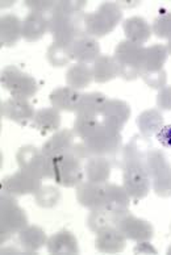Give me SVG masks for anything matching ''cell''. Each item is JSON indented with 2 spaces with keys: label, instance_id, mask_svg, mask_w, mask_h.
<instances>
[{
  "label": "cell",
  "instance_id": "cell-1",
  "mask_svg": "<svg viewBox=\"0 0 171 255\" xmlns=\"http://www.w3.org/2000/svg\"><path fill=\"white\" fill-rule=\"evenodd\" d=\"M153 149L152 141L144 135H135L121 149L119 167L123 168V187L131 199L139 201L149 195L152 180L148 172V154Z\"/></svg>",
  "mask_w": 171,
  "mask_h": 255
},
{
  "label": "cell",
  "instance_id": "cell-2",
  "mask_svg": "<svg viewBox=\"0 0 171 255\" xmlns=\"http://www.w3.org/2000/svg\"><path fill=\"white\" fill-rule=\"evenodd\" d=\"M82 142L87 147L91 157H106L112 160L115 167H119V158L123 149L120 131L100 123L98 129L87 138L82 139Z\"/></svg>",
  "mask_w": 171,
  "mask_h": 255
},
{
  "label": "cell",
  "instance_id": "cell-3",
  "mask_svg": "<svg viewBox=\"0 0 171 255\" xmlns=\"http://www.w3.org/2000/svg\"><path fill=\"white\" fill-rule=\"evenodd\" d=\"M84 16L82 12L53 11L49 17V32L54 42L71 45L79 37L86 34Z\"/></svg>",
  "mask_w": 171,
  "mask_h": 255
},
{
  "label": "cell",
  "instance_id": "cell-4",
  "mask_svg": "<svg viewBox=\"0 0 171 255\" xmlns=\"http://www.w3.org/2000/svg\"><path fill=\"white\" fill-rule=\"evenodd\" d=\"M28 226V216L17 204L15 196L0 193V242L4 244Z\"/></svg>",
  "mask_w": 171,
  "mask_h": 255
},
{
  "label": "cell",
  "instance_id": "cell-5",
  "mask_svg": "<svg viewBox=\"0 0 171 255\" xmlns=\"http://www.w3.org/2000/svg\"><path fill=\"white\" fill-rule=\"evenodd\" d=\"M146 48L131 41H121L115 49L113 58L119 67V75L124 80H135L141 77L145 62Z\"/></svg>",
  "mask_w": 171,
  "mask_h": 255
},
{
  "label": "cell",
  "instance_id": "cell-6",
  "mask_svg": "<svg viewBox=\"0 0 171 255\" xmlns=\"http://www.w3.org/2000/svg\"><path fill=\"white\" fill-rule=\"evenodd\" d=\"M123 18V9L117 3L107 1L99 5L96 11L86 13L84 29L86 34L91 37H103L113 32Z\"/></svg>",
  "mask_w": 171,
  "mask_h": 255
},
{
  "label": "cell",
  "instance_id": "cell-7",
  "mask_svg": "<svg viewBox=\"0 0 171 255\" xmlns=\"http://www.w3.org/2000/svg\"><path fill=\"white\" fill-rule=\"evenodd\" d=\"M83 162L84 159L78 157L73 150L53 158V179L55 183L66 188L79 186L84 180Z\"/></svg>",
  "mask_w": 171,
  "mask_h": 255
},
{
  "label": "cell",
  "instance_id": "cell-8",
  "mask_svg": "<svg viewBox=\"0 0 171 255\" xmlns=\"http://www.w3.org/2000/svg\"><path fill=\"white\" fill-rule=\"evenodd\" d=\"M169 57L168 46L162 44H156L150 48H146L145 62L142 69L141 78L149 87L161 90L166 86V71L164 65Z\"/></svg>",
  "mask_w": 171,
  "mask_h": 255
},
{
  "label": "cell",
  "instance_id": "cell-9",
  "mask_svg": "<svg viewBox=\"0 0 171 255\" xmlns=\"http://www.w3.org/2000/svg\"><path fill=\"white\" fill-rule=\"evenodd\" d=\"M148 172L154 192L161 197L171 196V164L166 154L160 149L150 150L148 154Z\"/></svg>",
  "mask_w": 171,
  "mask_h": 255
},
{
  "label": "cell",
  "instance_id": "cell-10",
  "mask_svg": "<svg viewBox=\"0 0 171 255\" xmlns=\"http://www.w3.org/2000/svg\"><path fill=\"white\" fill-rule=\"evenodd\" d=\"M0 84L11 94L12 98L29 99L38 91L36 79L21 71L17 66L4 67L0 75Z\"/></svg>",
  "mask_w": 171,
  "mask_h": 255
},
{
  "label": "cell",
  "instance_id": "cell-11",
  "mask_svg": "<svg viewBox=\"0 0 171 255\" xmlns=\"http://www.w3.org/2000/svg\"><path fill=\"white\" fill-rule=\"evenodd\" d=\"M16 160L20 170L29 172L41 179H53V163L44 151L36 146H22L16 153Z\"/></svg>",
  "mask_w": 171,
  "mask_h": 255
},
{
  "label": "cell",
  "instance_id": "cell-12",
  "mask_svg": "<svg viewBox=\"0 0 171 255\" xmlns=\"http://www.w3.org/2000/svg\"><path fill=\"white\" fill-rule=\"evenodd\" d=\"M41 187H42V179L22 170L1 180V191L15 197L36 195Z\"/></svg>",
  "mask_w": 171,
  "mask_h": 255
},
{
  "label": "cell",
  "instance_id": "cell-13",
  "mask_svg": "<svg viewBox=\"0 0 171 255\" xmlns=\"http://www.w3.org/2000/svg\"><path fill=\"white\" fill-rule=\"evenodd\" d=\"M115 226L124 234L127 240L136 241V242H149L154 237V229L152 224L148 223L146 220L131 215L129 212L121 215L117 219Z\"/></svg>",
  "mask_w": 171,
  "mask_h": 255
},
{
  "label": "cell",
  "instance_id": "cell-14",
  "mask_svg": "<svg viewBox=\"0 0 171 255\" xmlns=\"http://www.w3.org/2000/svg\"><path fill=\"white\" fill-rule=\"evenodd\" d=\"M131 113V107L127 102L119 100V99H108L103 107L100 116H102L103 124L121 131L129 120Z\"/></svg>",
  "mask_w": 171,
  "mask_h": 255
},
{
  "label": "cell",
  "instance_id": "cell-15",
  "mask_svg": "<svg viewBox=\"0 0 171 255\" xmlns=\"http://www.w3.org/2000/svg\"><path fill=\"white\" fill-rule=\"evenodd\" d=\"M1 116L8 120L15 121L20 125H26L36 115L33 106L28 102V99L11 98L4 100L0 108Z\"/></svg>",
  "mask_w": 171,
  "mask_h": 255
},
{
  "label": "cell",
  "instance_id": "cell-16",
  "mask_svg": "<svg viewBox=\"0 0 171 255\" xmlns=\"http://www.w3.org/2000/svg\"><path fill=\"white\" fill-rule=\"evenodd\" d=\"M127 238L116 226H109L99 232L95 240V249L103 254H117L124 252Z\"/></svg>",
  "mask_w": 171,
  "mask_h": 255
},
{
  "label": "cell",
  "instance_id": "cell-17",
  "mask_svg": "<svg viewBox=\"0 0 171 255\" xmlns=\"http://www.w3.org/2000/svg\"><path fill=\"white\" fill-rule=\"evenodd\" d=\"M77 200L80 205L88 208L90 211L102 208L106 196V184H99L92 182H82L77 186Z\"/></svg>",
  "mask_w": 171,
  "mask_h": 255
},
{
  "label": "cell",
  "instance_id": "cell-18",
  "mask_svg": "<svg viewBox=\"0 0 171 255\" xmlns=\"http://www.w3.org/2000/svg\"><path fill=\"white\" fill-rule=\"evenodd\" d=\"M71 49V57L78 63H94L100 57V45L94 37L84 36L79 37L70 45Z\"/></svg>",
  "mask_w": 171,
  "mask_h": 255
},
{
  "label": "cell",
  "instance_id": "cell-19",
  "mask_svg": "<svg viewBox=\"0 0 171 255\" xmlns=\"http://www.w3.org/2000/svg\"><path fill=\"white\" fill-rule=\"evenodd\" d=\"M131 196L128 195L124 187L106 183V196L102 208L112 212L116 216H121L129 212Z\"/></svg>",
  "mask_w": 171,
  "mask_h": 255
},
{
  "label": "cell",
  "instance_id": "cell-20",
  "mask_svg": "<svg viewBox=\"0 0 171 255\" xmlns=\"http://www.w3.org/2000/svg\"><path fill=\"white\" fill-rule=\"evenodd\" d=\"M75 143V134L73 130L69 129H61V130L55 131V134L49 138L46 142L42 145L41 150L47 158L58 157L61 154L69 153L71 147Z\"/></svg>",
  "mask_w": 171,
  "mask_h": 255
},
{
  "label": "cell",
  "instance_id": "cell-21",
  "mask_svg": "<svg viewBox=\"0 0 171 255\" xmlns=\"http://www.w3.org/2000/svg\"><path fill=\"white\" fill-rule=\"evenodd\" d=\"M113 167L112 160L106 157H91L84 163V178L88 182L106 184Z\"/></svg>",
  "mask_w": 171,
  "mask_h": 255
},
{
  "label": "cell",
  "instance_id": "cell-22",
  "mask_svg": "<svg viewBox=\"0 0 171 255\" xmlns=\"http://www.w3.org/2000/svg\"><path fill=\"white\" fill-rule=\"evenodd\" d=\"M123 29H124L128 41L139 45H144L145 42H148L153 33L149 22L141 16H133V17L127 18L123 22Z\"/></svg>",
  "mask_w": 171,
  "mask_h": 255
},
{
  "label": "cell",
  "instance_id": "cell-23",
  "mask_svg": "<svg viewBox=\"0 0 171 255\" xmlns=\"http://www.w3.org/2000/svg\"><path fill=\"white\" fill-rule=\"evenodd\" d=\"M47 30H49V18L46 17V15L30 12L22 20V37L29 42L41 40Z\"/></svg>",
  "mask_w": 171,
  "mask_h": 255
},
{
  "label": "cell",
  "instance_id": "cell-24",
  "mask_svg": "<svg viewBox=\"0 0 171 255\" xmlns=\"http://www.w3.org/2000/svg\"><path fill=\"white\" fill-rule=\"evenodd\" d=\"M47 252L50 254H78L79 246L78 240L69 230H61L53 234L46 244Z\"/></svg>",
  "mask_w": 171,
  "mask_h": 255
},
{
  "label": "cell",
  "instance_id": "cell-25",
  "mask_svg": "<svg viewBox=\"0 0 171 255\" xmlns=\"http://www.w3.org/2000/svg\"><path fill=\"white\" fill-rule=\"evenodd\" d=\"M22 37V21L16 15L1 16L0 18V44L13 46Z\"/></svg>",
  "mask_w": 171,
  "mask_h": 255
},
{
  "label": "cell",
  "instance_id": "cell-26",
  "mask_svg": "<svg viewBox=\"0 0 171 255\" xmlns=\"http://www.w3.org/2000/svg\"><path fill=\"white\" fill-rule=\"evenodd\" d=\"M80 95L78 90H74L71 87H59L53 90L49 96L50 103L53 108L58 111H63V112H75L79 102Z\"/></svg>",
  "mask_w": 171,
  "mask_h": 255
},
{
  "label": "cell",
  "instance_id": "cell-27",
  "mask_svg": "<svg viewBox=\"0 0 171 255\" xmlns=\"http://www.w3.org/2000/svg\"><path fill=\"white\" fill-rule=\"evenodd\" d=\"M107 100H108L107 96L102 92L82 94L78 102L77 110H75V115L86 117H99Z\"/></svg>",
  "mask_w": 171,
  "mask_h": 255
},
{
  "label": "cell",
  "instance_id": "cell-28",
  "mask_svg": "<svg viewBox=\"0 0 171 255\" xmlns=\"http://www.w3.org/2000/svg\"><path fill=\"white\" fill-rule=\"evenodd\" d=\"M18 242L25 253H36L47 244L46 233L40 226L28 225L18 233Z\"/></svg>",
  "mask_w": 171,
  "mask_h": 255
},
{
  "label": "cell",
  "instance_id": "cell-29",
  "mask_svg": "<svg viewBox=\"0 0 171 255\" xmlns=\"http://www.w3.org/2000/svg\"><path fill=\"white\" fill-rule=\"evenodd\" d=\"M137 127L144 137H153L164 128V116L158 110H146L137 117Z\"/></svg>",
  "mask_w": 171,
  "mask_h": 255
},
{
  "label": "cell",
  "instance_id": "cell-30",
  "mask_svg": "<svg viewBox=\"0 0 171 255\" xmlns=\"http://www.w3.org/2000/svg\"><path fill=\"white\" fill-rule=\"evenodd\" d=\"M33 127L40 131L41 134H47L50 131L58 130L61 127V115L55 108H42L37 111L33 117Z\"/></svg>",
  "mask_w": 171,
  "mask_h": 255
},
{
  "label": "cell",
  "instance_id": "cell-31",
  "mask_svg": "<svg viewBox=\"0 0 171 255\" xmlns=\"http://www.w3.org/2000/svg\"><path fill=\"white\" fill-rule=\"evenodd\" d=\"M92 75L96 83H107L119 75V67L113 57L100 55L92 65Z\"/></svg>",
  "mask_w": 171,
  "mask_h": 255
},
{
  "label": "cell",
  "instance_id": "cell-32",
  "mask_svg": "<svg viewBox=\"0 0 171 255\" xmlns=\"http://www.w3.org/2000/svg\"><path fill=\"white\" fill-rule=\"evenodd\" d=\"M94 80L92 69L84 63H75L66 71V83L74 90H82L91 84Z\"/></svg>",
  "mask_w": 171,
  "mask_h": 255
},
{
  "label": "cell",
  "instance_id": "cell-33",
  "mask_svg": "<svg viewBox=\"0 0 171 255\" xmlns=\"http://www.w3.org/2000/svg\"><path fill=\"white\" fill-rule=\"evenodd\" d=\"M120 216H116L112 212L107 211L104 208H98L92 209L87 219V225L91 232L98 234L103 229L109 228V226L116 225V221Z\"/></svg>",
  "mask_w": 171,
  "mask_h": 255
},
{
  "label": "cell",
  "instance_id": "cell-34",
  "mask_svg": "<svg viewBox=\"0 0 171 255\" xmlns=\"http://www.w3.org/2000/svg\"><path fill=\"white\" fill-rule=\"evenodd\" d=\"M46 58L49 63L54 67H63V66L69 65L70 61L73 59L70 45L53 42L47 49Z\"/></svg>",
  "mask_w": 171,
  "mask_h": 255
},
{
  "label": "cell",
  "instance_id": "cell-35",
  "mask_svg": "<svg viewBox=\"0 0 171 255\" xmlns=\"http://www.w3.org/2000/svg\"><path fill=\"white\" fill-rule=\"evenodd\" d=\"M102 121L99 120V117H86V116H77L74 120L73 131L74 134L79 137L80 139L87 138L88 135H91L99 128Z\"/></svg>",
  "mask_w": 171,
  "mask_h": 255
},
{
  "label": "cell",
  "instance_id": "cell-36",
  "mask_svg": "<svg viewBox=\"0 0 171 255\" xmlns=\"http://www.w3.org/2000/svg\"><path fill=\"white\" fill-rule=\"evenodd\" d=\"M34 201L41 208H54L61 201V192L53 186H42L34 195Z\"/></svg>",
  "mask_w": 171,
  "mask_h": 255
},
{
  "label": "cell",
  "instance_id": "cell-37",
  "mask_svg": "<svg viewBox=\"0 0 171 255\" xmlns=\"http://www.w3.org/2000/svg\"><path fill=\"white\" fill-rule=\"evenodd\" d=\"M152 30L158 38H171V12L166 11L160 13V16L153 21Z\"/></svg>",
  "mask_w": 171,
  "mask_h": 255
},
{
  "label": "cell",
  "instance_id": "cell-38",
  "mask_svg": "<svg viewBox=\"0 0 171 255\" xmlns=\"http://www.w3.org/2000/svg\"><path fill=\"white\" fill-rule=\"evenodd\" d=\"M25 5L32 12L45 15V13H51L53 12L55 1H53V0H26Z\"/></svg>",
  "mask_w": 171,
  "mask_h": 255
},
{
  "label": "cell",
  "instance_id": "cell-39",
  "mask_svg": "<svg viewBox=\"0 0 171 255\" xmlns=\"http://www.w3.org/2000/svg\"><path fill=\"white\" fill-rule=\"evenodd\" d=\"M86 1L84 0H61V1H55L54 9L53 11L59 12H82L83 8L86 7Z\"/></svg>",
  "mask_w": 171,
  "mask_h": 255
},
{
  "label": "cell",
  "instance_id": "cell-40",
  "mask_svg": "<svg viewBox=\"0 0 171 255\" xmlns=\"http://www.w3.org/2000/svg\"><path fill=\"white\" fill-rule=\"evenodd\" d=\"M157 106L161 111H171V86H165L158 91Z\"/></svg>",
  "mask_w": 171,
  "mask_h": 255
},
{
  "label": "cell",
  "instance_id": "cell-41",
  "mask_svg": "<svg viewBox=\"0 0 171 255\" xmlns=\"http://www.w3.org/2000/svg\"><path fill=\"white\" fill-rule=\"evenodd\" d=\"M157 139L161 145L166 147V149H171V125L164 127L158 133H157Z\"/></svg>",
  "mask_w": 171,
  "mask_h": 255
},
{
  "label": "cell",
  "instance_id": "cell-42",
  "mask_svg": "<svg viewBox=\"0 0 171 255\" xmlns=\"http://www.w3.org/2000/svg\"><path fill=\"white\" fill-rule=\"evenodd\" d=\"M135 253H140V254H150V253H153V254H157L156 249L150 244H148V242H139V246L135 248Z\"/></svg>",
  "mask_w": 171,
  "mask_h": 255
},
{
  "label": "cell",
  "instance_id": "cell-43",
  "mask_svg": "<svg viewBox=\"0 0 171 255\" xmlns=\"http://www.w3.org/2000/svg\"><path fill=\"white\" fill-rule=\"evenodd\" d=\"M168 50H169V54H171V38L168 42Z\"/></svg>",
  "mask_w": 171,
  "mask_h": 255
},
{
  "label": "cell",
  "instance_id": "cell-44",
  "mask_svg": "<svg viewBox=\"0 0 171 255\" xmlns=\"http://www.w3.org/2000/svg\"><path fill=\"white\" fill-rule=\"evenodd\" d=\"M168 254H169V255H171V245H170V248L168 249Z\"/></svg>",
  "mask_w": 171,
  "mask_h": 255
}]
</instances>
